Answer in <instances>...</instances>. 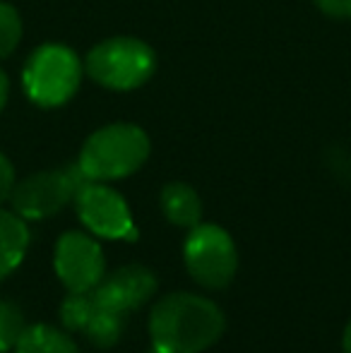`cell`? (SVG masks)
I'll use <instances>...</instances> for the list:
<instances>
[{
    "mask_svg": "<svg viewBox=\"0 0 351 353\" xmlns=\"http://www.w3.org/2000/svg\"><path fill=\"white\" fill-rule=\"evenodd\" d=\"M126 317L123 312L108 310V307H94L92 317L87 320L82 334L89 339V344L97 349H111L121 341L123 332H126Z\"/></svg>",
    "mask_w": 351,
    "mask_h": 353,
    "instance_id": "4fadbf2b",
    "label": "cell"
},
{
    "mask_svg": "<svg viewBox=\"0 0 351 353\" xmlns=\"http://www.w3.org/2000/svg\"><path fill=\"white\" fill-rule=\"evenodd\" d=\"M183 265L202 288L221 291L239 272V250L231 233L219 223H197L183 243Z\"/></svg>",
    "mask_w": 351,
    "mask_h": 353,
    "instance_id": "5b68a950",
    "label": "cell"
},
{
    "mask_svg": "<svg viewBox=\"0 0 351 353\" xmlns=\"http://www.w3.org/2000/svg\"><path fill=\"white\" fill-rule=\"evenodd\" d=\"M342 353H351V320L344 327V334H342Z\"/></svg>",
    "mask_w": 351,
    "mask_h": 353,
    "instance_id": "ffe728a7",
    "label": "cell"
},
{
    "mask_svg": "<svg viewBox=\"0 0 351 353\" xmlns=\"http://www.w3.org/2000/svg\"><path fill=\"white\" fill-rule=\"evenodd\" d=\"M315 5L330 17L351 19V0H315Z\"/></svg>",
    "mask_w": 351,
    "mask_h": 353,
    "instance_id": "ac0fdd59",
    "label": "cell"
},
{
    "mask_svg": "<svg viewBox=\"0 0 351 353\" xmlns=\"http://www.w3.org/2000/svg\"><path fill=\"white\" fill-rule=\"evenodd\" d=\"M14 168L10 163V159L0 152V207H3L5 200H10L12 195V188H14Z\"/></svg>",
    "mask_w": 351,
    "mask_h": 353,
    "instance_id": "e0dca14e",
    "label": "cell"
},
{
    "mask_svg": "<svg viewBox=\"0 0 351 353\" xmlns=\"http://www.w3.org/2000/svg\"><path fill=\"white\" fill-rule=\"evenodd\" d=\"M22 39V17L10 3H0V58H8Z\"/></svg>",
    "mask_w": 351,
    "mask_h": 353,
    "instance_id": "2e32d148",
    "label": "cell"
},
{
    "mask_svg": "<svg viewBox=\"0 0 351 353\" xmlns=\"http://www.w3.org/2000/svg\"><path fill=\"white\" fill-rule=\"evenodd\" d=\"M85 70L101 87L113 92H130L142 87L154 74L157 53L140 39H106L87 53Z\"/></svg>",
    "mask_w": 351,
    "mask_h": 353,
    "instance_id": "3957f363",
    "label": "cell"
},
{
    "mask_svg": "<svg viewBox=\"0 0 351 353\" xmlns=\"http://www.w3.org/2000/svg\"><path fill=\"white\" fill-rule=\"evenodd\" d=\"M150 353H159V351H154V349H152V351H150Z\"/></svg>",
    "mask_w": 351,
    "mask_h": 353,
    "instance_id": "44dd1931",
    "label": "cell"
},
{
    "mask_svg": "<svg viewBox=\"0 0 351 353\" xmlns=\"http://www.w3.org/2000/svg\"><path fill=\"white\" fill-rule=\"evenodd\" d=\"M94 307H97V303H94L92 293H70L68 291L66 301L61 303V310H58L61 325L66 327L68 332H82L87 325V320L92 317Z\"/></svg>",
    "mask_w": 351,
    "mask_h": 353,
    "instance_id": "5bb4252c",
    "label": "cell"
},
{
    "mask_svg": "<svg viewBox=\"0 0 351 353\" xmlns=\"http://www.w3.org/2000/svg\"><path fill=\"white\" fill-rule=\"evenodd\" d=\"M24 330H27V320L22 307L14 301L0 298V353L14 351Z\"/></svg>",
    "mask_w": 351,
    "mask_h": 353,
    "instance_id": "9a60e30c",
    "label": "cell"
},
{
    "mask_svg": "<svg viewBox=\"0 0 351 353\" xmlns=\"http://www.w3.org/2000/svg\"><path fill=\"white\" fill-rule=\"evenodd\" d=\"M87 183L80 166L51 168V171H39L27 176L24 181L14 183L12 195V212H17L27 221H41L51 219L66 205L75 202V195Z\"/></svg>",
    "mask_w": 351,
    "mask_h": 353,
    "instance_id": "8992f818",
    "label": "cell"
},
{
    "mask_svg": "<svg viewBox=\"0 0 351 353\" xmlns=\"http://www.w3.org/2000/svg\"><path fill=\"white\" fill-rule=\"evenodd\" d=\"M53 270L70 293H92L106 276V255L97 236L66 231L53 248Z\"/></svg>",
    "mask_w": 351,
    "mask_h": 353,
    "instance_id": "ba28073f",
    "label": "cell"
},
{
    "mask_svg": "<svg viewBox=\"0 0 351 353\" xmlns=\"http://www.w3.org/2000/svg\"><path fill=\"white\" fill-rule=\"evenodd\" d=\"M12 353H80L68 330L53 325H27Z\"/></svg>",
    "mask_w": 351,
    "mask_h": 353,
    "instance_id": "7c38bea8",
    "label": "cell"
},
{
    "mask_svg": "<svg viewBox=\"0 0 351 353\" xmlns=\"http://www.w3.org/2000/svg\"><path fill=\"white\" fill-rule=\"evenodd\" d=\"M150 137L132 123H111L87 137L77 166L87 181H121L137 173L150 159Z\"/></svg>",
    "mask_w": 351,
    "mask_h": 353,
    "instance_id": "7a4b0ae2",
    "label": "cell"
},
{
    "mask_svg": "<svg viewBox=\"0 0 351 353\" xmlns=\"http://www.w3.org/2000/svg\"><path fill=\"white\" fill-rule=\"evenodd\" d=\"M224 330L221 307L190 291L159 298L150 312L152 349L159 353H205L221 339Z\"/></svg>",
    "mask_w": 351,
    "mask_h": 353,
    "instance_id": "6da1fadb",
    "label": "cell"
},
{
    "mask_svg": "<svg viewBox=\"0 0 351 353\" xmlns=\"http://www.w3.org/2000/svg\"><path fill=\"white\" fill-rule=\"evenodd\" d=\"M80 58L61 43L39 46L22 70V84L29 101L41 108H58L68 103L80 89Z\"/></svg>",
    "mask_w": 351,
    "mask_h": 353,
    "instance_id": "277c9868",
    "label": "cell"
},
{
    "mask_svg": "<svg viewBox=\"0 0 351 353\" xmlns=\"http://www.w3.org/2000/svg\"><path fill=\"white\" fill-rule=\"evenodd\" d=\"M8 92H10V84H8V74L0 70V111L5 108L8 103Z\"/></svg>",
    "mask_w": 351,
    "mask_h": 353,
    "instance_id": "d6986e66",
    "label": "cell"
},
{
    "mask_svg": "<svg viewBox=\"0 0 351 353\" xmlns=\"http://www.w3.org/2000/svg\"><path fill=\"white\" fill-rule=\"evenodd\" d=\"M29 243H32V233H29L27 219L0 207V281L8 279L24 262Z\"/></svg>",
    "mask_w": 351,
    "mask_h": 353,
    "instance_id": "30bf717a",
    "label": "cell"
},
{
    "mask_svg": "<svg viewBox=\"0 0 351 353\" xmlns=\"http://www.w3.org/2000/svg\"><path fill=\"white\" fill-rule=\"evenodd\" d=\"M159 207L166 221L178 228H195L202 221V200L197 190L188 183H166L159 192Z\"/></svg>",
    "mask_w": 351,
    "mask_h": 353,
    "instance_id": "8fae6325",
    "label": "cell"
},
{
    "mask_svg": "<svg viewBox=\"0 0 351 353\" xmlns=\"http://www.w3.org/2000/svg\"><path fill=\"white\" fill-rule=\"evenodd\" d=\"M75 210L92 236L106 241H137L140 231L126 197L106 183L87 181L75 195Z\"/></svg>",
    "mask_w": 351,
    "mask_h": 353,
    "instance_id": "52a82bcc",
    "label": "cell"
},
{
    "mask_svg": "<svg viewBox=\"0 0 351 353\" xmlns=\"http://www.w3.org/2000/svg\"><path fill=\"white\" fill-rule=\"evenodd\" d=\"M157 288H159V279L154 272L140 262H130V265L118 267L113 274L103 276L101 283L92 291V296L99 307L130 315L154 298Z\"/></svg>",
    "mask_w": 351,
    "mask_h": 353,
    "instance_id": "9c48e42d",
    "label": "cell"
}]
</instances>
